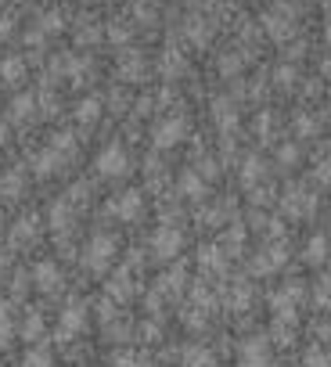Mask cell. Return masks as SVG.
I'll list each match as a JSON object with an SVG mask.
<instances>
[{
  "mask_svg": "<svg viewBox=\"0 0 331 367\" xmlns=\"http://www.w3.org/2000/svg\"><path fill=\"white\" fill-rule=\"evenodd\" d=\"M51 216H54V220H51V223H54V227H69V223H72V220H69V216H72V209H69V205H65V202H54V209H51Z\"/></svg>",
  "mask_w": 331,
  "mask_h": 367,
  "instance_id": "cell-31",
  "label": "cell"
},
{
  "mask_svg": "<svg viewBox=\"0 0 331 367\" xmlns=\"http://www.w3.org/2000/svg\"><path fill=\"white\" fill-rule=\"evenodd\" d=\"M108 213L119 216V220H126V223H134V220H140V213H145V202H140L137 191H122L119 198H112Z\"/></svg>",
  "mask_w": 331,
  "mask_h": 367,
  "instance_id": "cell-5",
  "label": "cell"
},
{
  "mask_svg": "<svg viewBox=\"0 0 331 367\" xmlns=\"http://www.w3.org/2000/svg\"><path fill=\"white\" fill-rule=\"evenodd\" d=\"M328 256V242L324 238H310V249H306V263H321Z\"/></svg>",
  "mask_w": 331,
  "mask_h": 367,
  "instance_id": "cell-28",
  "label": "cell"
},
{
  "mask_svg": "<svg viewBox=\"0 0 331 367\" xmlns=\"http://www.w3.org/2000/svg\"><path fill=\"white\" fill-rule=\"evenodd\" d=\"M263 25H266V33H270L274 40H288L292 33H295V19H292V8H277V11H270L263 19Z\"/></svg>",
  "mask_w": 331,
  "mask_h": 367,
  "instance_id": "cell-6",
  "label": "cell"
},
{
  "mask_svg": "<svg viewBox=\"0 0 331 367\" xmlns=\"http://www.w3.org/2000/svg\"><path fill=\"white\" fill-rule=\"evenodd\" d=\"M58 29H61V14H58V11H47L43 22H40V36H43V33H58Z\"/></svg>",
  "mask_w": 331,
  "mask_h": 367,
  "instance_id": "cell-34",
  "label": "cell"
},
{
  "mask_svg": "<svg viewBox=\"0 0 331 367\" xmlns=\"http://www.w3.org/2000/svg\"><path fill=\"white\" fill-rule=\"evenodd\" d=\"M94 169H98L101 177H122V173L130 169V155H126V148H122V145H108V148L98 155Z\"/></svg>",
  "mask_w": 331,
  "mask_h": 367,
  "instance_id": "cell-3",
  "label": "cell"
},
{
  "mask_svg": "<svg viewBox=\"0 0 331 367\" xmlns=\"http://www.w3.org/2000/svg\"><path fill=\"white\" fill-rule=\"evenodd\" d=\"M112 260H116V238L112 234H94L87 252H83V266L94 270V274H105Z\"/></svg>",
  "mask_w": 331,
  "mask_h": 367,
  "instance_id": "cell-1",
  "label": "cell"
},
{
  "mask_svg": "<svg viewBox=\"0 0 331 367\" xmlns=\"http://www.w3.org/2000/svg\"><path fill=\"white\" fill-rule=\"evenodd\" d=\"M184 69H187V61H184V54L177 51V47H169V51L159 58V72H162L166 79H177Z\"/></svg>",
  "mask_w": 331,
  "mask_h": 367,
  "instance_id": "cell-13",
  "label": "cell"
},
{
  "mask_svg": "<svg viewBox=\"0 0 331 367\" xmlns=\"http://www.w3.org/2000/svg\"><path fill=\"white\" fill-rule=\"evenodd\" d=\"M313 209V198H306L303 191H292V195H285V213L288 216H306Z\"/></svg>",
  "mask_w": 331,
  "mask_h": 367,
  "instance_id": "cell-20",
  "label": "cell"
},
{
  "mask_svg": "<svg viewBox=\"0 0 331 367\" xmlns=\"http://www.w3.org/2000/svg\"><path fill=\"white\" fill-rule=\"evenodd\" d=\"M184 289V270H169V274L162 277V292H169V295H177Z\"/></svg>",
  "mask_w": 331,
  "mask_h": 367,
  "instance_id": "cell-29",
  "label": "cell"
},
{
  "mask_svg": "<svg viewBox=\"0 0 331 367\" xmlns=\"http://www.w3.org/2000/svg\"><path fill=\"white\" fill-rule=\"evenodd\" d=\"M36 112V94H19V98L11 101V108H8V119H14V123H22V119H29Z\"/></svg>",
  "mask_w": 331,
  "mask_h": 367,
  "instance_id": "cell-14",
  "label": "cell"
},
{
  "mask_svg": "<svg viewBox=\"0 0 331 367\" xmlns=\"http://www.w3.org/2000/svg\"><path fill=\"white\" fill-rule=\"evenodd\" d=\"M116 367H140V364H137L134 353H119V357H116Z\"/></svg>",
  "mask_w": 331,
  "mask_h": 367,
  "instance_id": "cell-39",
  "label": "cell"
},
{
  "mask_svg": "<svg viewBox=\"0 0 331 367\" xmlns=\"http://www.w3.org/2000/svg\"><path fill=\"white\" fill-rule=\"evenodd\" d=\"M281 263H285V249H266L256 260V274H270V270H277Z\"/></svg>",
  "mask_w": 331,
  "mask_h": 367,
  "instance_id": "cell-21",
  "label": "cell"
},
{
  "mask_svg": "<svg viewBox=\"0 0 331 367\" xmlns=\"http://www.w3.org/2000/svg\"><path fill=\"white\" fill-rule=\"evenodd\" d=\"M72 148H76V137H72V134H54V137H51V151H58L61 158H65Z\"/></svg>",
  "mask_w": 331,
  "mask_h": 367,
  "instance_id": "cell-27",
  "label": "cell"
},
{
  "mask_svg": "<svg viewBox=\"0 0 331 367\" xmlns=\"http://www.w3.org/2000/svg\"><path fill=\"white\" fill-rule=\"evenodd\" d=\"M151 108H155V101H151V98H140V101H137V112H140V116H148Z\"/></svg>",
  "mask_w": 331,
  "mask_h": 367,
  "instance_id": "cell-40",
  "label": "cell"
},
{
  "mask_svg": "<svg viewBox=\"0 0 331 367\" xmlns=\"http://www.w3.org/2000/svg\"><path fill=\"white\" fill-rule=\"evenodd\" d=\"M234 69H242V58H224V72H234Z\"/></svg>",
  "mask_w": 331,
  "mask_h": 367,
  "instance_id": "cell-41",
  "label": "cell"
},
{
  "mask_svg": "<svg viewBox=\"0 0 331 367\" xmlns=\"http://www.w3.org/2000/svg\"><path fill=\"white\" fill-rule=\"evenodd\" d=\"M324 43H328V47H331V22H328V25H324Z\"/></svg>",
  "mask_w": 331,
  "mask_h": 367,
  "instance_id": "cell-48",
  "label": "cell"
},
{
  "mask_svg": "<svg viewBox=\"0 0 331 367\" xmlns=\"http://www.w3.org/2000/svg\"><path fill=\"white\" fill-rule=\"evenodd\" d=\"M83 4H90V0H83Z\"/></svg>",
  "mask_w": 331,
  "mask_h": 367,
  "instance_id": "cell-50",
  "label": "cell"
},
{
  "mask_svg": "<svg viewBox=\"0 0 331 367\" xmlns=\"http://www.w3.org/2000/svg\"><path fill=\"white\" fill-rule=\"evenodd\" d=\"M313 180H317V184H331V162H328V158L313 169Z\"/></svg>",
  "mask_w": 331,
  "mask_h": 367,
  "instance_id": "cell-37",
  "label": "cell"
},
{
  "mask_svg": "<svg viewBox=\"0 0 331 367\" xmlns=\"http://www.w3.org/2000/svg\"><path fill=\"white\" fill-rule=\"evenodd\" d=\"M0 76H4V83H22V79H25V61L22 58H4V61H0Z\"/></svg>",
  "mask_w": 331,
  "mask_h": 367,
  "instance_id": "cell-18",
  "label": "cell"
},
{
  "mask_svg": "<svg viewBox=\"0 0 331 367\" xmlns=\"http://www.w3.org/2000/svg\"><path fill=\"white\" fill-rule=\"evenodd\" d=\"M303 367H331V357L328 353H321V349H313V353L306 357V364Z\"/></svg>",
  "mask_w": 331,
  "mask_h": 367,
  "instance_id": "cell-36",
  "label": "cell"
},
{
  "mask_svg": "<svg viewBox=\"0 0 331 367\" xmlns=\"http://www.w3.org/2000/svg\"><path fill=\"white\" fill-rule=\"evenodd\" d=\"M11 33V19H8V14H0V40H4Z\"/></svg>",
  "mask_w": 331,
  "mask_h": 367,
  "instance_id": "cell-43",
  "label": "cell"
},
{
  "mask_svg": "<svg viewBox=\"0 0 331 367\" xmlns=\"http://www.w3.org/2000/svg\"><path fill=\"white\" fill-rule=\"evenodd\" d=\"M321 72H328V79H331V61H324V65H321Z\"/></svg>",
  "mask_w": 331,
  "mask_h": 367,
  "instance_id": "cell-49",
  "label": "cell"
},
{
  "mask_svg": "<svg viewBox=\"0 0 331 367\" xmlns=\"http://www.w3.org/2000/svg\"><path fill=\"white\" fill-rule=\"evenodd\" d=\"M61 166V155L51 151V148H43L40 155H33V169H36V177H51V173Z\"/></svg>",
  "mask_w": 331,
  "mask_h": 367,
  "instance_id": "cell-15",
  "label": "cell"
},
{
  "mask_svg": "<svg viewBox=\"0 0 331 367\" xmlns=\"http://www.w3.org/2000/svg\"><path fill=\"white\" fill-rule=\"evenodd\" d=\"M108 295H112V299H130V295H134L130 274H116L112 281H108Z\"/></svg>",
  "mask_w": 331,
  "mask_h": 367,
  "instance_id": "cell-23",
  "label": "cell"
},
{
  "mask_svg": "<svg viewBox=\"0 0 331 367\" xmlns=\"http://www.w3.org/2000/svg\"><path fill=\"white\" fill-rule=\"evenodd\" d=\"M328 295H331V274L321 277V299H328Z\"/></svg>",
  "mask_w": 331,
  "mask_h": 367,
  "instance_id": "cell-42",
  "label": "cell"
},
{
  "mask_svg": "<svg viewBox=\"0 0 331 367\" xmlns=\"http://www.w3.org/2000/svg\"><path fill=\"white\" fill-rule=\"evenodd\" d=\"M25 367H51V349H29V353H25V360H22Z\"/></svg>",
  "mask_w": 331,
  "mask_h": 367,
  "instance_id": "cell-26",
  "label": "cell"
},
{
  "mask_svg": "<svg viewBox=\"0 0 331 367\" xmlns=\"http://www.w3.org/2000/svg\"><path fill=\"white\" fill-rule=\"evenodd\" d=\"M40 335H43V317H29V321H25V328H22V339L36 342Z\"/></svg>",
  "mask_w": 331,
  "mask_h": 367,
  "instance_id": "cell-30",
  "label": "cell"
},
{
  "mask_svg": "<svg viewBox=\"0 0 331 367\" xmlns=\"http://www.w3.org/2000/svg\"><path fill=\"white\" fill-rule=\"evenodd\" d=\"M87 328V310L83 306H69L61 313V339H76Z\"/></svg>",
  "mask_w": 331,
  "mask_h": 367,
  "instance_id": "cell-9",
  "label": "cell"
},
{
  "mask_svg": "<svg viewBox=\"0 0 331 367\" xmlns=\"http://www.w3.org/2000/svg\"><path fill=\"white\" fill-rule=\"evenodd\" d=\"M177 191L184 198H202V195H206V180H202L195 169H184L177 177Z\"/></svg>",
  "mask_w": 331,
  "mask_h": 367,
  "instance_id": "cell-11",
  "label": "cell"
},
{
  "mask_svg": "<svg viewBox=\"0 0 331 367\" xmlns=\"http://www.w3.org/2000/svg\"><path fill=\"white\" fill-rule=\"evenodd\" d=\"M33 284H36L40 292H54L58 284H61V270H58V263H51V260L36 263V266H33Z\"/></svg>",
  "mask_w": 331,
  "mask_h": 367,
  "instance_id": "cell-8",
  "label": "cell"
},
{
  "mask_svg": "<svg viewBox=\"0 0 331 367\" xmlns=\"http://www.w3.org/2000/svg\"><path fill=\"white\" fill-rule=\"evenodd\" d=\"M36 227H40V223H36V216H25V220L19 223V227L11 231V238H14V242H29V238L36 234Z\"/></svg>",
  "mask_w": 331,
  "mask_h": 367,
  "instance_id": "cell-25",
  "label": "cell"
},
{
  "mask_svg": "<svg viewBox=\"0 0 331 367\" xmlns=\"http://www.w3.org/2000/svg\"><path fill=\"white\" fill-rule=\"evenodd\" d=\"M0 145H8V123H0Z\"/></svg>",
  "mask_w": 331,
  "mask_h": 367,
  "instance_id": "cell-47",
  "label": "cell"
},
{
  "mask_svg": "<svg viewBox=\"0 0 331 367\" xmlns=\"http://www.w3.org/2000/svg\"><path fill=\"white\" fill-rule=\"evenodd\" d=\"M299 130L310 134V130H313V119H310V116H299Z\"/></svg>",
  "mask_w": 331,
  "mask_h": 367,
  "instance_id": "cell-45",
  "label": "cell"
},
{
  "mask_svg": "<svg viewBox=\"0 0 331 367\" xmlns=\"http://www.w3.org/2000/svg\"><path fill=\"white\" fill-rule=\"evenodd\" d=\"M281 158H285V162H292V158H299V151H295L292 145H285V148H281Z\"/></svg>",
  "mask_w": 331,
  "mask_h": 367,
  "instance_id": "cell-44",
  "label": "cell"
},
{
  "mask_svg": "<svg viewBox=\"0 0 331 367\" xmlns=\"http://www.w3.org/2000/svg\"><path fill=\"white\" fill-rule=\"evenodd\" d=\"M101 33H98V29H83V33H80V43H87V40H98Z\"/></svg>",
  "mask_w": 331,
  "mask_h": 367,
  "instance_id": "cell-46",
  "label": "cell"
},
{
  "mask_svg": "<svg viewBox=\"0 0 331 367\" xmlns=\"http://www.w3.org/2000/svg\"><path fill=\"white\" fill-rule=\"evenodd\" d=\"M187 137V123L180 116H173V119H162V123H155V130H151V145L166 151V148H177L180 140Z\"/></svg>",
  "mask_w": 331,
  "mask_h": 367,
  "instance_id": "cell-2",
  "label": "cell"
},
{
  "mask_svg": "<svg viewBox=\"0 0 331 367\" xmlns=\"http://www.w3.org/2000/svg\"><path fill=\"white\" fill-rule=\"evenodd\" d=\"M324 4H331V0H324Z\"/></svg>",
  "mask_w": 331,
  "mask_h": 367,
  "instance_id": "cell-51",
  "label": "cell"
},
{
  "mask_svg": "<svg viewBox=\"0 0 331 367\" xmlns=\"http://www.w3.org/2000/svg\"><path fill=\"white\" fill-rule=\"evenodd\" d=\"M184 249V234H180V227H159L151 234V252L159 260H173L177 252Z\"/></svg>",
  "mask_w": 331,
  "mask_h": 367,
  "instance_id": "cell-4",
  "label": "cell"
},
{
  "mask_svg": "<svg viewBox=\"0 0 331 367\" xmlns=\"http://www.w3.org/2000/svg\"><path fill=\"white\" fill-rule=\"evenodd\" d=\"M76 119H80L83 126L98 123L101 119V98H83L80 105H76Z\"/></svg>",
  "mask_w": 331,
  "mask_h": 367,
  "instance_id": "cell-19",
  "label": "cell"
},
{
  "mask_svg": "<svg viewBox=\"0 0 331 367\" xmlns=\"http://www.w3.org/2000/svg\"><path fill=\"white\" fill-rule=\"evenodd\" d=\"M184 364L187 367H216V357L209 353L206 346H187L184 349Z\"/></svg>",
  "mask_w": 331,
  "mask_h": 367,
  "instance_id": "cell-17",
  "label": "cell"
},
{
  "mask_svg": "<svg viewBox=\"0 0 331 367\" xmlns=\"http://www.w3.org/2000/svg\"><path fill=\"white\" fill-rule=\"evenodd\" d=\"M263 173H266V166L259 162V158H248V162L242 166V184L245 187H256V180L263 177Z\"/></svg>",
  "mask_w": 331,
  "mask_h": 367,
  "instance_id": "cell-24",
  "label": "cell"
},
{
  "mask_svg": "<svg viewBox=\"0 0 331 367\" xmlns=\"http://www.w3.org/2000/svg\"><path fill=\"white\" fill-rule=\"evenodd\" d=\"M277 83H281V87H292V83H295V72H292L288 65H285V69H277Z\"/></svg>",
  "mask_w": 331,
  "mask_h": 367,
  "instance_id": "cell-38",
  "label": "cell"
},
{
  "mask_svg": "<svg viewBox=\"0 0 331 367\" xmlns=\"http://www.w3.org/2000/svg\"><path fill=\"white\" fill-rule=\"evenodd\" d=\"M198 263H202V266H209V270H220V266H224V256H220V249L213 245V249H206V252L198 256Z\"/></svg>",
  "mask_w": 331,
  "mask_h": 367,
  "instance_id": "cell-33",
  "label": "cell"
},
{
  "mask_svg": "<svg viewBox=\"0 0 331 367\" xmlns=\"http://www.w3.org/2000/svg\"><path fill=\"white\" fill-rule=\"evenodd\" d=\"M238 367H270V353H266V335H259V339H248V342L242 346Z\"/></svg>",
  "mask_w": 331,
  "mask_h": 367,
  "instance_id": "cell-7",
  "label": "cell"
},
{
  "mask_svg": "<svg viewBox=\"0 0 331 367\" xmlns=\"http://www.w3.org/2000/svg\"><path fill=\"white\" fill-rule=\"evenodd\" d=\"M213 116H216V123H220V130H234V126H238V112L231 108V101H216Z\"/></svg>",
  "mask_w": 331,
  "mask_h": 367,
  "instance_id": "cell-22",
  "label": "cell"
},
{
  "mask_svg": "<svg viewBox=\"0 0 331 367\" xmlns=\"http://www.w3.org/2000/svg\"><path fill=\"white\" fill-rule=\"evenodd\" d=\"M187 36H191L195 43H206L209 40V29L202 25V22H191V25H187Z\"/></svg>",
  "mask_w": 331,
  "mask_h": 367,
  "instance_id": "cell-35",
  "label": "cell"
},
{
  "mask_svg": "<svg viewBox=\"0 0 331 367\" xmlns=\"http://www.w3.org/2000/svg\"><path fill=\"white\" fill-rule=\"evenodd\" d=\"M22 173L19 169H11V173H4V177H0V198H8V202H14L22 195Z\"/></svg>",
  "mask_w": 331,
  "mask_h": 367,
  "instance_id": "cell-16",
  "label": "cell"
},
{
  "mask_svg": "<svg viewBox=\"0 0 331 367\" xmlns=\"http://www.w3.org/2000/svg\"><path fill=\"white\" fill-rule=\"evenodd\" d=\"M108 40H112L116 47H122V43H130V29H126L122 22H112V25H108Z\"/></svg>",
  "mask_w": 331,
  "mask_h": 367,
  "instance_id": "cell-32",
  "label": "cell"
},
{
  "mask_svg": "<svg viewBox=\"0 0 331 367\" xmlns=\"http://www.w3.org/2000/svg\"><path fill=\"white\" fill-rule=\"evenodd\" d=\"M119 76L126 79V83H137V79H145V58L134 54V51H126L119 58Z\"/></svg>",
  "mask_w": 331,
  "mask_h": 367,
  "instance_id": "cell-10",
  "label": "cell"
},
{
  "mask_svg": "<svg viewBox=\"0 0 331 367\" xmlns=\"http://www.w3.org/2000/svg\"><path fill=\"white\" fill-rule=\"evenodd\" d=\"M292 335H295V313H277L274 317V328H270V339L281 342V346H288Z\"/></svg>",
  "mask_w": 331,
  "mask_h": 367,
  "instance_id": "cell-12",
  "label": "cell"
}]
</instances>
